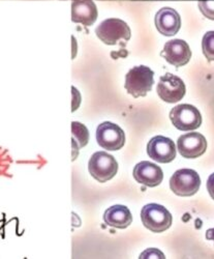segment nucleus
I'll return each instance as SVG.
<instances>
[{
  "mask_svg": "<svg viewBox=\"0 0 214 259\" xmlns=\"http://www.w3.org/2000/svg\"><path fill=\"white\" fill-rule=\"evenodd\" d=\"M207 190L209 192V195L214 200V174H212L207 181Z\"/></svg>",
  "mask_w": 214,
  "mask_h": 259,
  "instance_id": "20",
  "label": "nucleus"
},
{
  "mask_svg": "<svg viewBox=\"0 0 214 259\" xmlns=\"http://www.w3.org/2000/svg\"><path fill=\"white\" fill-rule=\"evenodd\" d=\"M89 174L99 183L112 180L118 171V163L115 158L108 153L97 152L92 155L88 163Z\"/></svg>",
  "mask_w": 214,
  "mask_h": 259,
  "instance_id": "5",
  "label": "nucleus"
},
{
  "mask_svg": "<svg viewBox=\"0 0 214 259\" xmlns=\"http://www.w3.org/2000/svg\"><path fill=\"white\" fill-rule=\"evenodd\" d=\"M96 140L99 146L106 150H119L125 143L123 130L110 121H104L97 126Z\"/></svg>",
  "mask_w": 214,
  "mask_h": 259,
  "instance_id": "7",
  "label": "nucleus"
},
{
  "mask_svg": "<svg viewBox=\"0 0 214 259\" xmlns=\"http://www.w3.org/2000/svg\"><path fill=\"white\" fill-rule=\"evenodd\" d=\"M153 75V71L148 67H134L125 76V90L136 99L146 97L152 89Z\"/></svg>",
  "mask_w": 214,
  "mask_h": 259,
  "instance_id": "1",
  "label": "nucleus"
},
{
  "mask_svg": "<svg viewBox=\"0 0 214 259\" xmlns=\"http://www.w3.org/2000/svg\"><path fill=\"white\" fill-rule=\"evenodd\" d=\"M202 50L208 61H214V31H208L203 36Z\"/></svg>",
  "mask_w": 214,
  "mask_h": 259,
  "instance_id": "17",
  "label": "nucleus"
},
{
  "mask_svg": "<svg viewBox=\"0 0 214 259\" xmlns=\"http://www.w3.org/2000/svg\"><path fill=\"white\" fill-rule=\"evenodd\" d=\"M141 219L144 226L152 232L159 233L169 229L172 225V214L163 205L149 203L142 208Z\"/></svg>",
  "mask_w": 214,
  "mask_h": 259,
  "instance_id": "3",
  "label": "nucleus"
},
{
  "mask_svg": "<svg viewBox=\"0 0 214 259\" xmlns=\"http://www.w3.org/2000/svg\"><path fill=\"white\" fill-rule=\"evenodd\" d=\"M199 9L204 17L210 20H214V0H204V2H200Z\"/></svg>",
  "mask_w": 214,
  "mask_h": 259,
  "instance_id": "18",
  "label": "nucleus"
},
{
  "mask_svg": "<svg viewBox=\"0 0 214 259\" xmlns=\"http://www.w3.org/2000/svg\"><path fill=\"white\" fill-rule=\"evenodd\" d=\"M147 154L153 161L167 164L174 161L177 155V149L172 139L164 136H155L148 142Z\"/></svg>",
  "mask_w": 214,
  "mask_h": 259,
  "instance_id": "9",
  "label": "nucleus"
},
{
  "mask_svg": "<svg viewBox=\"0 0 214 259\" xmlns=\"http://www.w3.org/2000/svg\"><path fill=\"white\" fill-rule=\"evenodd\" d=\"M156 251V249H149L147 252H144L140 258H162V256L159 255H155L154 252Z\"/></svg>",
  "mask_w": 214,
  "mask_h": 259,
  "instance_id": "21",
  "label": "nucleus"
},
{
  "mask_svg": "<svg viewBox=\"0 0 214 259\" xmlns=\"http://www.w3.org/2000/svg\"><path fill=\"white\" fill-rule=\"evenodd\" d=\"M72 134H73V149L79 150L88 143L89 140V132L87 127L81 122L74 121L72 123Z\"/></svg>",
  "mask_w": 214,
  "mask_h": 259,
  "instance_id": "16",
  "label": "nucleus"
},
{
  "mask_svg": "<svg viewBox=\"0 0 214 259\" xmlns=\"http://www.w3.org/2000/svg\"><path fill=\"white\" fill-rule=\"evenodd\" d=\"M72 21L91 26L97 19V8L93 0H72Z\"/></svg>",
  "mask_w": 214,
  "mask_h": 259,
  "instance_id": "14",
  "label": "nucleus"
},
{
  "mask_svg": "<svg viewBox=\"0 0 214 259\" xmlns=\"http://www.w3.org/2000/svg\"><path fill=\"white\" fill-rule=\"evenodd\" d=\"M155 26L165 36H173L180 30L181 19L179 14L171 8H164L155 15Z\"/></svg>",
  "mask_w": 214,
  "mask_h": 259,
  "instance_id": "13",
  "label": "nucleus"
},
{
  "mask_svg": "<svg viewBox=\"0 0 214 259\" xmlns=\"http://www.w3.org/2000/svg\"><path fill=\"white\" fill-rule=\"evenodd\" d=\"M177 149L183 158L196 159L206 152L207 141L200 133H187L179 137Z\"/></svg>",
  "mask_w": 214,
  "mask_h": 259,
  "instance_id": "10",
  "label": "nucleus"
},
{
  "mask_svg": "<svg viewBox=\"0 0 214 259\" xmlns=\"http://www.w3.org/2000/svg\"><path fill=\"white\" fill-rule=\"evenodd\" d=\"M201 186L200 176L192 169L177 170L170 180V188L181 197L195 195Z\"/></svg>",
  "mask_w": 214,
  "mask_h": 259,
  "instance_id": "4",
  "label": "nucleus"
},
{
  "mask_svg": "<svg viewBox=\"0 0 214 259\" xmlns=\"http://www.w3.org/2000/svg\"><path fill=\"white\" fill-rule=\"evenodd\" d=\"M170 119L180 131H195L202 124V115L195 106L181 104L170 112Z\"/></svg>",
  "mask_w": 214,
  "mask_h": 259,
  "instance_id": "6",
  "label": "nucleus"
},
{
  "mask_svg": "<svg viewBox=\"0 0 214 259\" xmlns=\"http://www.w3.org/2000/svg\"><path fill=\"white\" fill-rule=\"evenodd\" d=\"M206 239L208 241H213L214 242V228L207 230V232H206Z\"/></svg>",
  "mask_w": 214,
  "mask_h": 259,
  "instance_id": "22",
  "label": "nucleus"
},
{
  "mask_svg": "<svg viewBox=\"0 0 214 259\" xmlns=\"http://www.w3.org/2000/svg\"><path fill=\"white\" fill-rule=\"evenodd\" d=\"M161 55L172 66L180 68L185 66L191 58V51L183 39H172L167 41Z\"/></svg>",
  "mask_w": 214,
  "mask_h": 259,
  "instance_id": "11",
  "label": "nucleus"
},
{
  "mask_svg": "<svg viewBox=\"0 0 214 259\" xmlns=\"http://www.w3.org/2000/svg\"><path fill=\"white\" fill-rule=\"evenodd\" d=\"M73 111H76L81 103V96L76 88H73Z\"/></svg>",
  "mask_w": 214,
  "mask_h": 259,
  "instance_id": "19",
  "label": "nucleus"
},
{
  "mask_svg": "<svg viewBox=\"0 0 214 259\" xmlns=\"http://www.w3.org/2000/svg\"><path fill=\"white\" fill-rule=\"evenodd\" d=\"M156 92L164 102L174 104L183 99L186 89L184 82L179 77L168 73L161 77Z\"/></svg>",
  "mask_w": 214,
  "mask_h": 259,
  "instance_id": "8",
  "label": "nucleus"
},
{
  "mask_svg": "<svg viewBox=\"0 0 214 259\" xmlns=\"http://www.w3.org/2000/svg\"><path fill=\"white\" fill-rule=\"evenodd\" d=\"M103 221L108 226L124 229L132 224L133 215L126 206L114 205L104 211Z\"/></svg>",
  "mask_w": 214,
  "mask_h": 259,
  "instance_id": "15",
  "label": "nucleus"
},
{
  "mask_svg": "<svg viewBox=\"0 0 214 259\" xmlns=\"http://www.w3.org/2000/svg\"><path fill=\"white\" fill-rule=\"evenodd\" d=\"M97 37L105 45L114 46L120 41H128L131 38V28L120 19L104 20L96 27Z\"/></svg>",
  "mask_w": 214,
  "mask_h": 259,
  "instance_id": "2",
  "label": "nucleus"
},
{
  "mask_svg": "<svg viewBox=\"0 0 214 259\" xmlns=\"http://www.w3.org/2000/svg\"><path fill=\"white\" fill-rule=\"evenodd\" d=\"M134 178L137 183L146 187L154 188L162 184L164 172L159 166L154 163L143 161L134 168Z\"/></svg>",
  "mask_w": 214,
  "mask_h": 259,
  "instance_id": "12",
  "label": "nucleus"
}]
</instances>
